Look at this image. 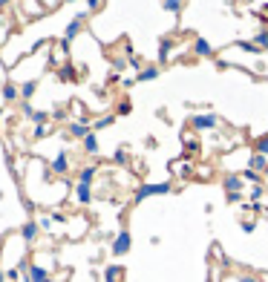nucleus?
<instances>
[{
  "instance_id": "obj_1",
  "label": "nucleus",
  "mask_w": 268,
  "mask_h": 282,
  "mask_svg": "<svg viewBox=\"0 0 268 282\" xmlns=\"http://www.w3.org/2000/svg\"><path fill=\"white\" fill-rule=\"evenodd\" d=\"M173 190V184L170 181H159V184H141V187H136V193H133V204H141L145 199H150V196H167Z\"/></svg>"
},
{
  "instance_id": "obj_2",
  "label": "nucleus",
  "mask_w": 268,
  "mask_h": 282,
  "mask_svg": "<svg viewBox=\"0 0 268 282\" xmlns=\"http://www.w3.org/2000/svg\"><path fill=\"white\" fill-rule=\"evenodd\" d=\"M188 127L190 130H217L219 127V116L217 112H196V116H190V121H188Z\"/></svg>"
},
{
  "instance_id": "obj_3",
  "label": "nucleus",
  "mask_w": 268,
  "mask_h": 282,
  "mask_svg": "<svg viewBox=\"0 0 268 282\" xmlns=\"http://www.w3.org/2000/svg\"><path fill=\"white\" fill-rule=\"evenodd\" d=\"M130 248H133V236H130V231H127V228H121V231L113 236L110 253H113V256H127V253H130Z\"/></svg>"
},
{
  "instance_id": "obj_4",
  "label": "nucleus",
  "mask_w": 268,
  "mask_h": 282,
  "mask_svg": "<svg viewBox=\"0 0 268 282\" xmlns=\"http://www.w3.org/2000/svg\"><path fill=\"white\" fill-rule=\"evenodd\" d=\"M87 15H90V12H81L78 17H73V21L66 23L64 37H61V44H64V49H66V46H69V44H73V41H75V37L81 35V32H84V21H87Z\"/></svg>"
},
{
  "instance_id": "obj_5",
  "label": "nucleus",
  "mask_w": 268,
  "mask_h": 282,
  "mask_svg": "<svg viewBox=\"0 0 268 282\" xmlns=\"http://www.w3.org/2000/svg\"><path fill=\"white\" fill-rule=\"evenodd\" d=\"M66 133L73 138H78V141H84V138L93 133V121H87V118H75V121L66 124Z\"/></svg>"
},
{
  "instance_id": "obj_6",
  "label": "nucleus",
  "mask_w": 268,
  "mask_h": 282,
  "mask_svg": "<svg viewBox=\"0 0 268 282\" xmlns=\"http://www.w3.org/2000/svg\"><path fill=\"white\" fill-rule=\"evenodd\" d=\"M73 199H75L78 204H90V202H93V184L75 181V187H73Z\"/></svg>"
},
{
  "instance_id": "obj_7",
  "label": "nucleus",
  "mask_w": 268,
  "mask_h": 282,
  "mask_svg": "<svg viewBox=\"0 0 268 282\" xmlns=\"http://www.w3.org/2000/svg\"><path fill=\"white\" fill-rule=\"evenodd\" d=\"M49 170H52L55 176H66V173H69V153H66V150H61L58 156L52 159Z\"/></svg>"
},
{
  "instance_id": "obj_8",
  "label": "nucleus",
  "mask_w": 268,
  "mask_h": 282,
  "mask_svg": "<svg viewBox=\"0 0 268 282\" xmlns=\"http://www.w3.org/2000/svg\"><path fill=\"white\" fill-rule=\"evenodd\" d=\"M190 49H193V55L196 58H213V46H210V41L208 37H193V46H190Z\"/></svg>"
},
{
  "instance_id": "obj_9",
  "label": "nucleus",
  "mask_w": 268,
  "mask_h": 282,
  "mask_svg": "<svg viewBox=\"0 0 268 282\" xmlns=\"http://www.w3.org/2000/svg\"><path fill=\"white\" fill-rule=\"evenodd\" d=\"M222 187H225V193H228V196H234V193L242 196V176H239V173H228L222 179Z\"/></svg>"
},
{
  "instance_id": "obj_10",
  "label": "nucleus",
  "mask_w": 268,
  "mask_h": 282,
  "mask_svg": "<svg viewBox=\"0 0 268 282\" xmlns=\"http://www.w3.org/2000/svg\"><path fill=\"white\" fill-rule=\"evenodd\" d=\"M23 276H29V282H55L44 265H29V271H26Z\"/></svg>"
},
{
  "instance_id": "obj_11",
  "label": "nucleus",
  "mask_w": 268,
  "mask_h": 282,
  "mask_svg": "<svg viewBox=\"0 0 268 282\" xmlns=\"http://www.w3.org/2000/svg\"><path fill=\"white\" fill-rule=\"evenodd\" d=\"M38 233H41V224L35 222V219H29V222H23V228H21V236H23V242L26 245H32L38 239Z\"/></svg>"
},
{
  "instance_id": "obj_12",
  "label": "nucleus",
  "mask_w": 268,
  "mask_h": 282,
  "mask_svg": "<svg viewBox=\"0 0 268 282\" xmlns=\"http://www.w3.org/2000/svg\"><path fill=\"white\" fill-rule=\"evenodd\" d=\"M0 92H3V101H9V104H12V101H17V98H21V87H17L15 81H6Z\"/></svg>"
},
{
  "instance_id": "obj_13",
  "label": "nucleus",
  "mask_w": 268,
  "mask_h": 282,
  "mask_svg": "<svg viewBox=\"0 0 268 282\" xmlns=\"http://www.w3.org/2000/svg\"><path fill=\"white\" fill-rule=\"evenodd\" d=\"M124 279V265H107L104 268V282H121Z\"/></svg>"
},
{
  "instance_id": "obj_14",
  "label": "nucleus",
  "mask_w": 268,
  "mask_h": 282,
  "mask_svg": "<svg viewBox=\"0 0 268 282\" xmlns=\"http://www.w3.org/2000/svg\"><path fill=\"white\" fill-rule=\"evenodd\" d=\"M81 147H84V153H87V156H98V136H95V133H90L87 138H84V141H81Z\"/></svg>"
},
{
  "instance_id": "obj_15",
  "label": "nucleus",
  "mask_w": 268,
  "mask_h": 282,
  "mask_svg": "<svg viewBox=\"0 0 268 282\" xmlns=\"http://www.w3.org/2000/svg\"><path fill=\"white\" fill-rule=\"evenodd\" d=\"M95 176H98V167L95 164H87V167H81L78 170V181H84V184H93Z\"/></svg>"
},
{
  "instance_id": "obj_16",
  "label": "nucleus",
  "mask_w": 268,
  "mask_h": 282,
  "mask_svg": "<svg viewBox=\"0 0 268 282\" xmlns=\"http://www.w3.org/2000/svg\"><path fill=\"white\" fill-rule=\"evenodd\" d=\"M248 170H254V173H262V176H265L268 159H265V156H260V153H254V156H251V167H248Z\"/></svg>"
},
{
  "instance_id": "obj_17",
  "label": "nucleus",
  "mask_w": 268,
  "mask_h": 282,
  "mask_svg": "<svg viewBox=\"0 0 268 282\" xmlns=\"http://www.w3.org/2000/svg\"><path fill=\"white\" fill-rule=\"evenodd\" d=\"M162 75V69L159 66H145V69H141V72L136 75V81H141V84H147V81H156Z\"/></svg>"
},
{
  "instance_id": "obj_18",
  "label": "nucleus",
  "mask_w": 268,
  "mask_h": 282,
  "mask_svg": "<svg viewBox=\"0 0 268 282\" xmlns=\"http://www.w3.org/2000/svg\"><path fill=\"white\" fill-rule=\"evenodd\" d=\"M116 124V116L110 112V116H101V118H95L93 121V133H98V130H107V127H113Z\"/></svg>"
},
{
  "instance_id": "obj_19",
  "label": "nucleus",
  "mask_w": 268,
  "mask_h": 282,
  "mask_svg": "<svg viewBox=\"0 0 268 282\" xmlns=\"http://www.w3.org/2000/svg\"><path fill=\"white\" fill-rule=\"evenodd\" d=\"M35 89H38V81H23L21 84V98L23 101H29L32 95H35Z\"/></svg>"
},
{
  "instance_id": "obj_20",
  "label": "nucleus",
  "mask_w": 268,
  "mask_h": 282,
  "mask_svg": "<svg viewBox=\"0 0 268 282\" xmlns=\"http://www.w3.org/2000/svg\"><path fill=\"white\" fill-rule=\"evenodd\" d=\"M185 3H188V0H165V12H170V15H179L182 9H185Z\"/></svg>"
},
{
  "instance_id": "obj_21",
  "label": "nucleus",
  "mask_w": 268,
  "mask_h": 282,
  "mask_svg": "<svg viewBox=\"0 0 268 282\" xmlns=\"http://www.w3.org/2000/svg\"><path fill=\"white\" fill-rule=\"evenodd\" d=\"M254 153H260V156H265V159H268V133L257 138V144H254Z\"/></svg>"
},
{
  "instance_id": "obj_22",
  "label": "nucleus",
  "mask_w": 268,
  "mask_h": 282,
  "mask_svg": "<svg viewBox=\"0 0 268 282\" xmlns=\"http://www.w3.org/2000/svg\"><path fill=\"white\" fill-rule=\"evenodd\" d=\"M49 133H52V127H49V124H38L35 130H32V138H35V141H38V138L49 136Z\"/></svg>"
},
{
  "instance_id": "obj_23",
  "label": "nucleus",
  "mask_w": 268,
  "mask_h": 282,
  "mask_svg": "<svg viewBox=\"0 0 268 282\" xmlns=\"http://www.w3.org/2000/svg\"><path fill=\"white\" fill-rule=\"evenodd\" d=\"M254 46H257V49H265V46H268V32L265 29L254 35Z\"/></svg>"
},
{
  "instance_id": "obj_24",
  "label": "nucleus",
  "mask_w": 268,
  "mask_h": 282,
  "mask_svg": "<svg viewBox=\"0 0 268 282\" xmlns=\"http://www.w3.org/2000/svg\"><path fill=\"white\" fill-rule=\"evenodd\" d=\"M130 64V58H121V55H118V58H113V72H124V66Z\"/></svg>"
},
{
  "instance_id": "obj_25",
  "label": "nucleus",
  "mask_w": 268,
  "mask_h": 282,
  "mask_svg": "<svg viewBox=\"0 0 268 282\" xmlns=\"http://www.w3.org/2000/svg\"><path fill=\"white\" fill-rule=\"evenodd\" d=\"M242 179H248L251 184H262V176L254 173V170H245V173H242Z\"/></svg>"
},
{
  "instance_id": "obj_26",
  "label": "nucleus",
  "mask_w": 268,
  "mask_h": 282,
  "mask_svg": "<svg viewBox=\"0 0 268 282\" xmlns=\"http://www.w3.org/2000/svg\"><path fill=\"white\" fill-rule=\"evenodd\" d=\"M130 112H133V104L130 101H121V104H118V109H116V116H130Z\"/></svg>"
},
{
  "instance_id": "obj_27",
  "label": "nucleus",
  "mask_w": 268,
  "mask_h": 282,
  "mask_svg": "<svg viewBox=\"0 0 268 282\" xmlns=\"http://www.w3.org/2000/svg\"><path fill=\"white\" fill-rule=\"evenodd\" d=\"M113 159H116V164H124V161H127V147H118V150H116V156H113Z\"/></svg>"
},
{
  "instance_id": "obj_28",
  "label": "nucleus",
  "mask_w": 268,
  "mask_h": 282,
  "mask_svg": "<svg viewBox=\"0 0 268 282\" xmlns=\"http://www.w3.org/2000/svg\"><path fill=\"white\" fill-rule=\"evenodd\" d=\"M167 49H170V41L165 37V41H162V46H159V61H170V58H167Z\"/></svg>"
},
{
  "instance_id": "obj_29",
  "label": "nucleus",
  "mask_w": 268,
  "mask_h": 282,
  "mask_svg": "<svg viewBox=\"0 0 268 282\" xmlns=\"http://www.w3.org/2000/svg\"><path fill=\"white\" fill-rule=\"evenodd\" d=\"M262 193H265V190H262V184H254V190H251V199H254V202H260V199H262Z\"/></svg>"
},
{
  "instance_id": "obj_30",
  "label": "nucleus",
  "mask_w": 268,
  "mask_h": 282,
  "mask_svg": "<svg viewBox=\"0 0 268 282\" xmlns=\"http://www.w3.org/2000/svg\"><path fill=\"white\" fill-rule=\"evenodd\" d=\"M38 224H41V231H52V216H44Z\"/></svg>"
},
{
  "instance_id": "obj_31",
  "label": "nucleus",
  "mask_w": 268,
  "mask_h": 282,
  "mask_svg": "<svg viewBox=\"0 0 268 282\" xmlns=\"http://www.w3.org/2000/svg\"><path fill=\"white\" fill-rule=\"evenodd\" d=\"M58 78H61V81H69V78H73V66H66V69H61V72H58Z\"/></svg>"
},
{
  "instance_id": "obj_32",
  "label": "nucleus",
  "mask_w": 268,
  "mask_h": 282,
  "mask_svg": "<svg viewBox=\"0 0 268 282\" xmlns=\"http://www.w3.org/2000/svg\"><path fill=\"white\" fill-rule=\"evenodd\" d=\"M21 112H23V116H26V118H32V116H35V109H32V107H29V104H26V101L21 104Z\"/></svg>"
},
{
  "instance_id": "obj_33",
  "label": "nucleus",
  "mask_w": 268,
  "mask_h": 282,
  "mask_svg": "<svg viewBox=\"0 0 268 282\" xmlns=\"http://www.w3.org/2000/svg\"><path fill=\"white\" fill-rule=\"evenodd\" d=\"M130 66H133V69H138V72L145 69V66H141V58H136V55H133V58H130Z\"/></svg>"
},
{
  "instance_id": "obj_34",
  "label": "nucleus",
  "mask_w": 268,
  "mask_h": 282,
  "mask_svg": "<svg viewBox=\"0 0 268 282\" xmlns=\"http://www.w3.org/2000/svg\"><path fill=\"white\" fill-rule=\"evenodd\" d=\"M237 282H260L257 276H251V274H242V276H237Z\"/></svg>"
},
{
  "instance_id": "obj_35",
  "label": "nucleus",
  "mask_w": 268,
  "mask_h": 282,
  "mask_svg": "<svg viewBox=\"0 0 268 282\" xmlns=\"http://www.w3.org/2000/svg\"><path fill=\"white\" fill-rule=\"evenodd\" d=\"M185 144H188V150H196V147H199L196 144V138H190V136H185Z\"/></svg>"
},
{
  "instance_id": "obj_36",
  "label": "nucleus",
  "mask_w": 268,
  "mask_h": 282,
  "mask_svg": "<svg viewBox=\"0 0 268 282\" xmlns=\"http://www.w3.org/2000/svg\"><path fill=\"white\" fill-rule=\"evenodd\" d=\"M98 6H101V0H90V12H95Z\"/></svg>"
},
{
  "instance_id": "obj_37",
  "label": "nucleus",
  "mask_w": 268,
  "mask_h": 282,
  "mask_svg": "<svg viewBox=\"0 0 268 282\" xmlns=\"http://www.w3.org/2000/svg\"><path fill=\"white\" fill-rule=\"evenodd\" d=\"M9 3H15V0H0V9H3V6H9Z\"/></svg>"
},
{
  "instance_id": "obj_38",
  "label": "nucleus",
  "mask_w": 268,
  "mask_h": 282,
  "mask_svg": "<svg viewBox=\"0 0 268 282\" xmlns=\"http://www.w3.org/2000/svg\"><path fill=\"white\" fill-rule=\"evenodd\" d=\"M66 3H75V0H66Z\"/></svg>"
},
{
  "instance_id": "obj_39",
  "label": "nucleus",
  "mask_w": 268,
  "mask_h": 282,
  "mask_svg": "<svg viewBox=\"0 0 268 282\" xmlns=\"http://www.w3.org/2000/svg\"><path fill=\"white\" fill-rule=\"evenodd\" d=\"M52 3H58V0H52Z\"/></svg>"
}]
</instances>
